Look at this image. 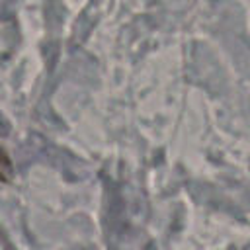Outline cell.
Wrapping results in <instances>:
<instances>
[{"label":"cell","mask_w":250,"mask_h":250,"mask_svg":"<svg viewBox=\"0 0 250 250\" xmlns=\"http://www.w3.org/2000/svg\"><path fill=\"white\" fill-rule=\"evenodd\" d=\"M10 172H12V162H10V156H8V152H6V150L0 146V182L8 180Z\"/></svg>","instance_id":"obj_1"}]
</instances>
